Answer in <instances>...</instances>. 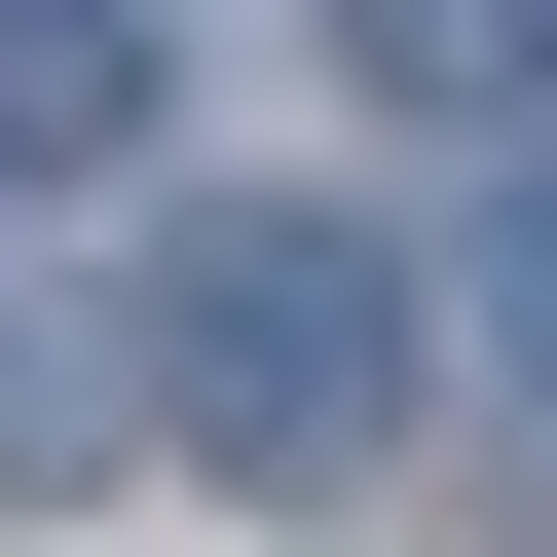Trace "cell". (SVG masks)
<instances>
[{
    "label": "cell",
    "instance_id": "6da1fadb",
    "mask_svg": "<svg viewBox=\"0 0 557 557\" xmlns=\"http://www.w3.org/2000/svg\"><path fill=\"white\" fill-rule=\"evenodd\" d=\"M372 372H409V260H372V223H298V186H260V223H186V409H223L260 483H298Z\"/></svg>",
    "mask_w": 557,
    "mask_h": 557
},
{
    "label": "cell",
    "instance_id": "7a4b0ae2",
    "mask_svg": "<svg viewBox=\"0 0 557 557\" xmlns=\"http://www.w3.org/2000/svg\"><path fill=\"white\" fill-rule=\"evenodd\" d=\"M557 75V0H372V112H520Z\"/></svg>",
    "mask_w": 557,
    "mask_h": 557
}]
</instances>
